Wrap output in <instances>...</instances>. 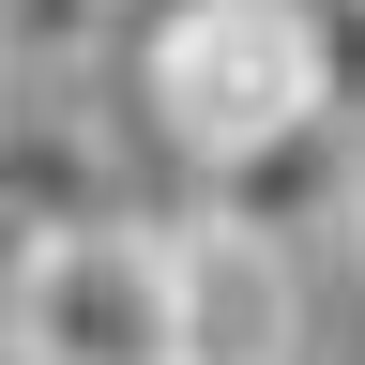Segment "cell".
I'll list each match as a JSON object with an SVG mask.
<instances>
[{"mask_svg":"<svg viewBox=\"0 0 365 365\" xmlns=\"http://www.w3.org/2000/svg\"><path fill=\"white\" fill-rule=\"evenodd\" d=\"M350 228H365V198H350Z\"/></svg>","mask_w":365,"mask_h":365,"instance_id":"11","label":"cell"},{"mask_svg":"<svg viewBox=\"0 0 365 365\" xmlns=\"http://www.w3.org/2000/svg\"><path fill=\"white\" fill-rule=\"evenodd\" d=\"M289 16H304V46H319V107L365 122V0H289Z\"/></svg>","mask_w":365,"mask_h":365,"instance_id":"7","label":"cell"},{"mask_svg":"<svg viewBox=\"0 0 365 365\" xmlns=\"http://www.w3.org/2000/svg\"><path fill=\"white\" fill-rule=\"evenodd\" d=\"M107 31H122V0H0V61L16 76H76Z\"/></svg>","mask_w":365,"mask_h":365,"instance_id":"6","label":"cell"},{"mask_svg":"<svg viewBox=\"0 0 365 365\" xmlns=\"http://www.w3.org/2000/svg\"><path fill=\"white\" fill-rule=\"evenodd\" d=\"M137 107H153V137L182 168H228L274 122L319 107V46H304L289 0H182V16L137 31Z\"/></svg>","mask_w":365,"mask_h":365,"instance_id":"1","label":"cell"},{"mask_svg":"<svg viewBox=\"0 0 365 365\" xmlns=\"http://www.w3.org/2000/svg\"><path fill=\"white\" fill-rule=\"evenodd\" d=\"M16 365H168V259L153 228L122 213H76V228H31V274H16Z\"/></svg>","mask_w":365,"mask_h":365,"instance_id":"2","label":"cell"},{"mask_svg":"<svg viewBox=\"0 0 365 365\" xmlns=\"http://www.w3.org/2000/svg\"><path fill=\"white\" fill-rule=\"evenodd\" d=\"M153 16H182V0H122V31H153Z\"/></svg>","mask_w":365,"mask_h":365,"instance_id":"9","label":"cell"},{"mask_svg":"<svg viewBox=\"0 0 365 365\" xmlns=\"http://www.w3.org/2000/svg\"><path fill=\"white\" fill-rule=\"evenodd\" d=\"M0 213H16V228H76V213H107L91 137H76V122H16V91H0Z\"/></svg>","mask_w":365,"mask_h":365,"instance_id":"5","label":"cell"},{"mask_svg":"<svg viewBox=\"0 0 365 365\" xmlns=\"http://www.w3.org/2000/svg\"><path fill=\"white\" fill-rule=\"evenodd\" d=\"M153 259H168V365H304L289 244H259L228 213H182V228H153Z\"/></svg>","mask_w":365,"mask_h":365,"instance_id":"3","label":"cell"},{"mask_svg":"<svg viewBox=\"0 0 365 365\" xmlns=\"http://www.w3.org/2000/svg\"><path fill=\"white\" fill-rule=\"evenodd\" d=\"M213 198L198 213H228V228H259V244H319V228H350V198H365V122H335V107H304V122H274L259 153H228V168H198Z\"/></svg>","mask_w":365,"mask_h":365,"instance_id":"4","label":"cell"},{"mask_svg":"<svg viewBox=\"0 0 365 365\" xmlns=\"http://www.w3.org/2000/svg\"><path fill=\"white\" fill-rule=\"evenodd\" d=\"M0 91H16V61H0Z\"/></svg>","mask_w":365,"mask_h":365,"instance_id":"10","label":"cell"},{"mask_svg":"<svg viewBox=\"0 0 365 365\" xmlns=\"http://www.w3.org/2000/svg\"><path fill=\"white\" fill-rule=\"evenodd\" d=\"M16 274H31V228L0 213V335H16Z\"/></svg>","mask_w":365,"mask_h":365,"instance_id":"8","label":"cell"}]
</instances>
